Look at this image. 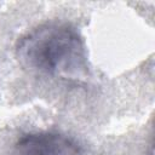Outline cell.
Here are the masks:
<instances>
[{
  "label": "cell",
  "instance_id": "1",
  "mask_svg": "<svg viewBox=\"0 0 155 155\" xmlns=\"http://www.w3.org/2000/svg\"><path fill=\"white\" fill-rule=\"evenodd\" d=\"M17 51L23 64L41 74L76 81L87 78L85 41L68 23L39 25L21 39Z\"/></svg>",
  "mask_w": 155,
  "mask_h": 155
},
{
  "label": "cell",
  "instance_id": "2",
  "mask_svg": "<svg viewBox=\"0 0 155 155\" xmlns=\"http://www.w3.org/2000/svg\"><path fill=\"white\" fill-rule=\"evenodd\" d=\"M16 155H81L80 144L71 137L40 131L22 136L15 147Z\"/></svg>",
  "mask_w": 155,
  "mask_h": 155
}]
</instances>
